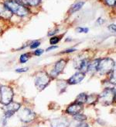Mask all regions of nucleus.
<instances>
[{"label": "nucleus", "mask_w": 116, "mask_h": 127, "mask_svg": "<svg viewBox=\"0 0 116 127\" xmlns=\"http://www.w3.org/2000/svg\"><path fill=\"white\" fill-rule=\"evenodd\" d=\"M57 31H58V30L57 29H55L54 31H50L48 34V36H52V35H54L56 33H57Z\"/></svg>", "instance_id": "nucleus-30"}, {"label": "nucleus", "mask_w": 116, "mask_h": 127, "mask_svg": "<svg viewBox=\"0 0 116 127\" xmlns=\"http://www.w3.org/2000/svg\"><path fill=\"white\" fill-rule=\"evenodd\" d=\"M14 92L10 87L1 86L0 87V102L1 104L6 105L13 101Z\"/></svg>", "instance_id": "nucleus-4"}, {"label": "nucleus", "mask_w": 116, "mask_h": 127, "mask_svg": "<svg viewBox=\"0 0 116 127\" xmlns=\"http://www.w3.org/2000/svg\"><path fill=\"white\" fill-rule=\"evenodd\" d=\"M51 80V77L47 72L40 71L35 76V86L39 91H43L49 85Z\"/></svg>", "instance_id": "nucleus-2"}, {"label": "nucleus", "mask_w": 116, "mask_h": 127, "mask_svg": "<svg viewBox=\"0 0 116 127\" xmlns=\"http://www.w3.org/2000/svg\"><path fill=\"white\" fill-rule=\"evenodd\" d=\"M69 122L65 118H58L51 121L52 127H69Z\"/></svg>", "instance_id": "nucleus-13"}, {"label": "nucleus", "mask_w": 116, "mask_h": 127, "mask_svg": "<svg viewBox=\"0 0 116 127\" xmlns=\"http://www.w3.org/2000/svg\"><path fill=\"white\" fill-rule=\"evenodd\" d=\"M72 127H89L87 123H80V122H77L76 124H74Z\"/></svg>", "instance_id": "nucleus-24"}, {"label": "nucleus", "mask_w": 116, "mask_h": 127, "mask_svg": "<svg viewBox=\"0 0 116 127\" xmlns=\"http://www.w3.org/2000/svg\"><path fill=\"white\" fill-rule=\"evenodd\" d=\"M66 65H67V61L65 59H60L57 61L54 65V68L51 71L50 77H56L60 73H62Z\"/></svg>", "instance_id": "nucleus-9"}, {"label": "nucleus", "mask_w": 116, "mask_h": 127, "mask_svg": "<svg viewBox=\"0 0 116 127\" xmlns=\"http://www.w3.org/2000/svg\"><path fill=\"white\" fill-rule=\"evenodd\" d=\"M23 5H30L31 6H36L40 3L41 0H15Z\"/></svg>", "instance_id": "nucleus-15"}, {"label": "nucleus", "mask_w": 116, "mask_h": 127, "mask_svg": "<svg viewBox=\"0 0 116 127\" xmlns=\"http://www.w3.org/2000/svg\"><path fill=\"white\" fill-rule=\"evenodd\" d=\"M88 63H89V61L85 58H77L74 61V67L76 69L85 73L86 72H87Z\"/></svg>", "instance_id": "nucleus-8"}, {"label": "nucleus", "mask_w": 116, "mask_h": 127, "mask_svg": "<svg viewBox=\"0 0 116 127\" xmlns=\"http://www.w3.org/2000/svg\"><path fill=\"white\" fill-rule=\"evenodd\" d=\"M58 46L57 45H52V46H50L49 48H47V52H50V51H51V50H53V49H56L57 48Z\"/></svg>", "instance_id": "nucleus-29"}, {"label": "nucleus", "mask_w": 116, "mask_h": 127, "mask_svg": "<svg viewBox=\"0 0 116 127\" xmlns=\"http://www.w3.org/2000/svg\"><path fill=\"white\" fill-rule=\"evenodd\" d=\"M4 4L13 13H15L19 16H26L30 13L28 8L26 5L15 1V0H7Z\"/></svg>", "instance_id": "nucleus-1"}, {"label": "nucleus", "mask_w": 116, "mask_h": 127, "mask_svg": "<svg viewBox=\"0 0 116 127\" xmlns=\"http://www.w3.org/2000/svg\"><path fill=\"white\" fill-rule=\"evenodd\" d=\"M76 49L75 48H70V49H67V50L64 51V53H69V52H75Z\"/></svg>", "instance_id": "nucleus-31"}, {"label": "nucleus", "mask_w": 116, "mask_h": 127, "mask_svg": "<svg viewBox=\"0 0 116 127\" xmlns=\"http://www.w3.org/2000/svg\"><path fill=\"white\" fill-rule=\"evenodd\" d=\"M84 77H85V73H83V72L79 71V72H77V73H74L70 78H69L67 83V84H70V85L78 84L84 79Z\"/></svg>", "instance_id": "nucleus-10"}, {"label": "nucleus", "mask_w": 116, "mask_h": 127, "mask_svg": "<svg viewBox=\"0 0 116 127\" xmlns=\"http://www.w3.org/2000/svg\"><path fill=\"white\" fill-rule=\"evenodd\" d=\"M40 42L39 41H33L30 44V48H32V49L36 48L37 47L40 46Z\"/></svg>", "instance_id": "nucleus-23"}, {"label": "nucleus", "mask_w": 116, "mask_h": 127, "mask_svg": "<svg viewBox=\"0 0 116 127\" xmlns=\"http://www.w3.org/2000/svg\"><path fill=\"white\" fill-rule=\"evenodd\" d=\"M84 5V2H81V1L74 3L70 8V10H69L70 13H74L77 12V11H79L83 7Z\"/></svg>", "instance_id": "nucleus-14"}, {"label": "nucleus", "mask_w": 116, "mask_h": 127, "mask_svg": "<svg viewBox=\"0 0 116 127\" xmlns=\"http://www.w3.org/2000/svg\"><path fill=\"white\" fill-rule=\"evenodd\" d=\"M19 118L20 119L21 122L25 123H31L36 118V114L29 108H23L20 110V112L19 114Z\"/></svg>", "instance_id": "nucleus-6"}, {"label": "nucleus", "mask_w": 116, "mask_h": 127, "mask_svg": "<svg viewBox=\"0 0 116 127\" xmlns=\"http://www.w3.org/2000/svg\"><path fill=\"white\" fill-rule=\"evenodd\" d=\"M60 40V37H53L50 38V43L51 44V45H56V44H57Z\"/></svg>", "instance_id": "nucleus-21"}, {"label": "nucleus", "mask_w": 116, "mask_h": 127, "mask_svg": "<svg viewBox=\"0 0 116 127\" xmlns=\"http://www.w3.org/2000/svg\"><path fill=\"white\" fill-rule=\"evenodd\" d=\"M83 109V104H79V103H72L69 105L66 110V112H67L68 115H75L77 114L80 113Z\"/></svg>", "instance_id": "nucleus-11"}, {"label": "nucleus", "mask_w": 116, "mask_h": 127, "mask_svg": "<svg viewBox=\"0 0 116 127\" xmlns=\"http://www.w3.org/2000/svg\"><path fill=\"white\" fill-rule=\"evenodd\" d=\"M98 24H102L103 23H104V20H103L101 18H99L98 20Z\"/></svg>", "instance_id": "nucleus-32"}, {"label": "nucleus", "mask_w": 116, "mask_h": 127, "mask_svg": "<svg viewBox=\"0 0 116 127\" xmlns=\"http://www.w3.org/2000/svg\"><path fill=\"white\" fill-rule=\"evenodd\" d=\"M74 119L76 121V122H80V123H82V122H84V121L87 120V116L84 114H81V113H78L75 115H74Z\"/></svg>", "instance_id": "nucleus-19"}, {"label": "nucleus", "mask_w": 116, "mask_h": 127, "mask_svg": "<svg viewBox=\"0 0 116 127\" xmlns=\"http://www.w3.org/2000/svg\"><path fill=\"white\" fill-rule=\"evenodd\" d=\"M87 95L84 93H82V94H80V95L77 97L76 100H75V102L77 103H79V104H84L87 101Z\"/></svg>", "instance_id": "nucleus-17"}, {"label": "nucleus", "mask_w": 116, "mask_h": 127, "mask_svg": "<svg viewBox=\"0 0 116 127\" xmlns=\"http://www.w3.org/2000/svg\"><path fill=\"white\" fill-rule=\"evenodd\" d=\"M115 61L111 58L99 59L97 71L102 75L108 74L115 69Z\"/></svg>", "instance_id": "nucleus-3"}, {"label": "nucleus", "mask_w": 116, "mask_h": 127, "mask_svg": "<svg viewBox=\"0 0 116 127\" xmlns=\"http://www.w3.org/2000/svg\"><path fill=\"white\" fill-rule=\"evenodd\" d=\"M98 63H99V59L93 60V61H91V62H89V63H88V66H87V72L97 71Z\"/></svg>", "instance_id": "nucleus-16"}, {"label": "nucleus", "mask_w": 116, "mask_h": 127, "mask_svg": "<svg viewBox=\"0 0 116 127\" xmlns=\"http://www.w3.org/2000/svg\"><path fill=\"white\" fill-rule=\"evenodd\" d=\"M98 101V95H87L86 102L87 104H93Z\"/></svg>", "instance_id": "nucleus-18"}, {"label": "nucleus", "mask_w": 116, "mask_h": 127, "mask_svg": "<svg viewBox=\"0 0 116 127\" xmlns=\"http://www.w3.org/2000/svg\"><path fill=\"white\" fill-rule=\"evenodd\" d=\"M13 13L5 4L0 3V18L4 20H9L13 16Z\"/></svg>", "instance_id": "nucleus-12"}, {"label": "nucleus", "mask_w": 116, "mask_h": 127, "mask_svg": "<svg viewBox=\"0 0 116 127\" xmlns=\"http://www.w3.org/2000/svg\"><path fill=\"white\" fill-rule=\"evenodd\" d=\"M30 58V55L29 53H26V54H23L21 55V56L19 58V62L21 63H26Z\"/></svg>", "instance_id": "nucleus-20"}, {"label": "nucleus", "mask_w": 116, "mask_h": 127, "mask_svg": "<svg viewBox=\"0 0 116 127\" xmlns=\"http://www.w3.org/2000/svg\"><path fill=\"white\" fill-rule=\"evenodd\" d=\"M115 90L112 88H107L98 96V101L104 105L112 104L115 101Z\"/></svg>", "instance_id": "nucleus-5"}, {"label": "nucleus", "mask_w": 116, "mask_h": 127, "mask_svg": "<svg viewBox=\"0 0 116 127\" xmlns=\"http://www.w3.org/2000/svg\"><path fill=\"white\" fill-rule=\"evenodd\" d=\"M20 107H21V104L19 103L11 101L9 104H6L5 107L4 108V115H5V117L6 119L10 118L15 112L19 111V110L20 109Z\"/></svg>", "instance_id": "nucleus-7"}, {"label": "nucleus", "mask_w": 116, "mask_h": 127, "mask_svg": "<svg viewBox=\"0 0 116 127\" xmlns=\"http://www.w3.org/2000/svg\"><path fill=\"white\" fill-rule=\"evenodd\" d=\"M28 70V68H20V69H16V72H17V73H24V72H26Z\"/></svg>", "instance_id": "nucleus-27"}, {"label": "nucleus", "mask_w": 116, "mask_h": 127, "mask_svg": "<svg viewBox=\"0 0 116 127\" xmlns=\"http://www.w3.org/2000/svg\"><path fill=\"white\" fill-rule=\"evenodd\" d=\"M43 49H37V50H36L35 52H34V55L35 56H41V55L43 53Z\"/></svg>", "instance_id": "nucleus-26"}, {"label": "nucleus", "mask_w": 116, "mask_h": 127, "mask_svg": "<svg viewBox=\"0 0 116 127\" xmlns=\"http://www.w3.org/2000/svg\"><path fill=\"white\" fill-rule=\"evenodd\" d=\"M116 0H105V2L109 6H115Z\"/></svg>", "instance_id": "nucleus-25"}, {"label": "nucleus", "mask_w": 116, "mask_h": 127, "mask_svg": "<svg viewBox=\"0 0 116 127\" xmlns=\"http://www.w3.org/2000/svg\"><path fill=\"white\" fill-rule=\"evenodd\" d=\"M76 31L78 32V33H84V34H86V33L88 32V31H89V29L87 28V27H77V28L76 29Z\"/></svg>", "instance_id": "nucleus-22"}, {"label": "nucleus", "mask_w": 116, "mask_h": 127, "mask_svg": "<svg viewBox=\"0 0 116 127\" xmlns=\"http://www.w3.org/2000/svg\"><path fill=\"white\" fill-rule=\"evenodd\" d=\"M23 127H27V126H23Z\"/></svg>", "instance_id": "nucleus-33"}, {"label": "nucleus", "mask_w": 116, "mask_h": 127, "mask_svg": "<svg viewBox=\"0 0 116 127\" xmlns=\"http://www.w3.org/2000/svg\"><path fill=\"white\" fill-rule=\"evenodd\" d=\"M108 29H109V31H111V32L115 33V24H111V25H109Z\"/></svg>", "instance_id": "nucleus-28"}]
</instances>
